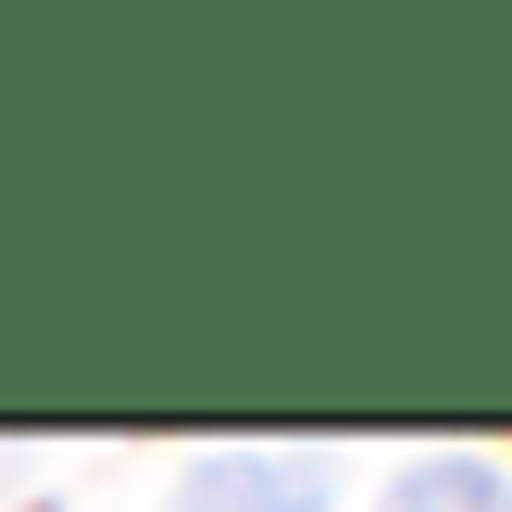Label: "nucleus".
Returning <instances> with one entry per match:
<instances>
[{"mask_svg":"<svg viewBox=\"0 0 512 512\" xmlns=\"http://www.w3.org/2000/svg\"><path fill=\"white\" fill-rule=\"evenodd\" d=\"M375 512H512V475H500V463H475V450H425V463L400 475Z\"/></svg>","mask_w":512,"mask_h":512,"instance_id":"nucleus-2","label":"nucleus"},{"mask_svg":"<svg viewBox=\"0 0 512 512\" xmlns=\"http://www.w3.org/2000/svg\"><path fill=\"white\" fill-rule=\"evenodd\" d=\"M175 512H338V463L325 450H213V463H188Z\"/></svg>","mask_w":512,"mask_h":512,"instance_id":"nucleus-1","label":"nucleus"}]
</instances>
